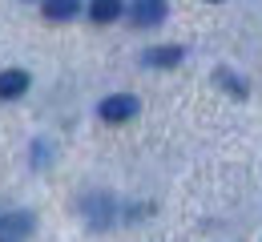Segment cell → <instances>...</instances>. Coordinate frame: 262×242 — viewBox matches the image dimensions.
I'll return each instance as SVG.
<instances>
[{
  "mask_svg": "<svg viewBox=\"0 0 262 242\" xmlns=\"http://www.w3.org/2000/svg\"><path fill=\"white\" fill-rule=\"evenodd\" d=\"M137 109H141V101L137 97H129V93H113V97H105V101L97 105L101 121H129V117H137Z\"/></svg>",
  "mask_w": 262,
  "mask_h": 242,
  "instance_id": "cell-1",
  "label": "cell"
},
{
  "mask_svg": "<svg viewBox=\"0 0 262 242\" xmlns=\"http://www.w3.org/2000/svg\"><path fill=\"white\" fill-rule=\"evenodd\" d=\"M33 230H36V218L29 210H12V214L0 218V242H25Z\"/></svg>",
  "mask_w": 262,
  "mask_h": 242,
  "instance_id": "cell-2",
  "label": "cell"
},
{
  "mask_svg": "<svg viewBox=\"0 0 262 242\" xmlns=\"http://www.w3.org/2000/svg\"><path fill=\"white\" fill-rule=\"evenodd\" d=\"M165 0H133V8H129V16H133V25H141V29H154V25H162L165 20Z\"/></svg>",
  "mask_w": 262,
  "mask_h": 242,
  "instance_id": "cell-3",
  "label": "cell"
},
{
  "mask_svg": "<svg viewBox=\"0 0 262 242\" xmlns=\"http://www.w3.org/2000/svg\"><path fill=\"white\" fill-rule=\"evenodd\" d=\"M29 93V73L25 69H4L0 73V101H16Z\"/></svg>",
  "mask_w": 262,
  "mask_h": 242,
  "instance_id": "cell-4",
  "label": "cell"
},
{
  "mask_svg": "<svg viewBox=\"0 0 262 242\" xmlns=\"http://www.w3.org/2000/svg\"><path fill=\"white\" fill-rule=\"evenodd\" d=\"M182 57H186V53H182L178 45H162V49H149L141 61H145L149 69H173V65H182Z\"/></svg>",
  "mask_w": 262,
  "mask_h": 242,
  "instance_id": "cell-5",
  "label": "cell"
},
{
  "mask_svg": "<svg viewBox=\"0 0 262 242\" xmlns=\"http://www.w3.org/2000/svg\"><path fill=\"white\" fill-rule=\"evenodd\" d=\"M81 12V0H45V16L49 20H73Z\"/></svg>",
  "mask_w": 262,
  "mask_h": 242,
  "instance_id": "cell-6",
  "label": "cell"
},
{
  "mask_svg": "<svg viewBox=\"0 0 262 242\" xmlns=\"http://www.w3.org/2000/svg\"><path fill=\"white\" fill-rule=\"evenodd\" d=\"M121 8H125L121 0H93V4H89V16H93L97 25H109V20L121 16Z\"/></svg>",
  "mask_w": 262,
  "mask_h": 242,
  "instance_id": "cell-7",
  "label": "cell"
},
{
  "mask_svg": "<svg viewBox=\"0 0 262 242\" xmlns=\"http://www.w3.org/2000/svg\"><path fill=\"white\" fill-rule=\"evenodd\" d=\"M85 210H89V222H93V226H105V222H109L113 202H109V198H89V202H85Z\"/></svg>",
  "mask_w": 262,
  "mask_h": 242,
  "instance_id": "cell-8",
  "label": "cell"
},
{
  "mask_svg": "<svg viewBox=\"0 0 262 242\" xmlns=\"http://www.w3.org/2000/svg\"><path fill=\"white\" fill-rule=\"evenodd\" d=\"M214 77H218V81L226 85V89H230V93H234V97H246V85H242V81H238V77H234V73H230V69H218V73H214Z\"/></svg>",
  "mask_w": 262,
  "mask_h": 242,
  "instance_id": "cell-9",
  "label": "cell"
}]
</instances>
